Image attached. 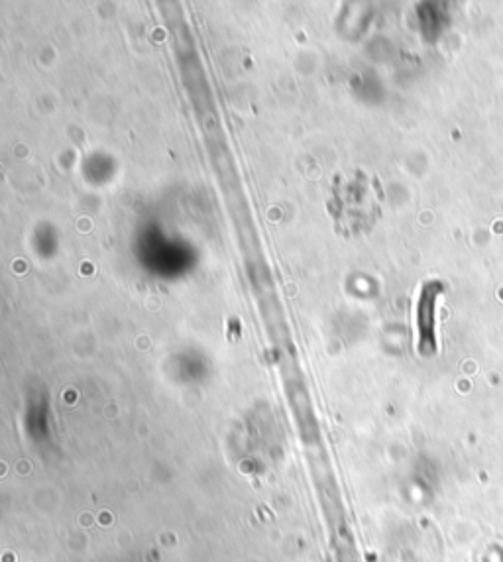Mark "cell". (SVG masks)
<instances>
[{"label":"cell","mask_w":503,"mask_h":562,"mask_svg":"<svg viewBox=\"0 0 503 562\" xmlns=\"http://www.w3.org/2000/svg\"><path fill=\"white\" fill-rule=\"evenodd\" d=\"M443 291V285L439 281H429L419 297L417 305V329H419V352L421 354H433L437 350V338H435V309L437 299Z\"/></svg>","instance_id":"cell-1"}]
</instances>
